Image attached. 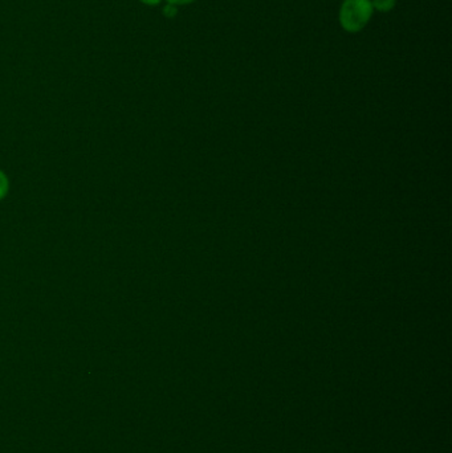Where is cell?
I'll return each mask as SVG.
<instances>
[{
    "mask_svg": "<svg viewBox=\"0 0 452 453\" xmlns=\"http://www.w3.org/2000/svg\"><path fill=\"white\" fill-rule=\"evenodd\" d=\"M370 0H344L340 10V23L348 32H358L365 28L373 15Z\"/></svg>",
    "mask_w": 452,
    "mask_h": 453,
    "instance_id": "1",
    "label": "cell"
},
{
    "mask_svg": "<svg viewBox=\"0 0 452 453\" xmlns=\"http://www.w3.org/2000/svg\"><path fill=\"white\" fill-rule=\"evenodd\" d=\"M397 4V0H372V6L374 10L380 12H389L393 10Z\"/></svg>",
    "mask_w": 452,
    "mask_h": 453,
    "instance_id": "2",
    "label": "cell"
},
{
    "mask_svg": "<svg viewBox=\"0 0 452 453\" xmlns=\"http://www.w3.org/2000/svg\"><path fill=\"white\" fill-rule=\"evenodd\" d=\"M177 6L174 4H168L165 9H163V15L166 18H174L177 15Z\"/></svg>",
    "mask_w": 452,
    "mask_h": 453,
    "instance_id": "3",
    "label": "cell"
},
{
    "mask_svg": "<svg viewBox=\"0 0 452 453\" xmlns=\"http://www.w3.org/2000/svg\"><path fill=\"white\" fill-rule=\"evenodd\" d=\"M168 4H174V6H183V4H188V3H193L194 0H168Z\"/></svg>",
    "mask_w": 452,
    "mask_h": 453,
    "instance_id": "4",
    "label": "cell"
},
{
    "mask_svg": "<svg viewBox=\"0 0 452 453\" xmlns=\"http://www.w3.org/2000/svg\"><path fill=\"white\" fill-rule=\"evenodd\" d=\"M141 1L145 3V4H148V6H157V4H159L161 0H141Z\"/></svg>",
    "mask_w": 452,
    "mask_h": 453,
    "instance_id": "5",
    "label": "cell"
}]
</instances>
